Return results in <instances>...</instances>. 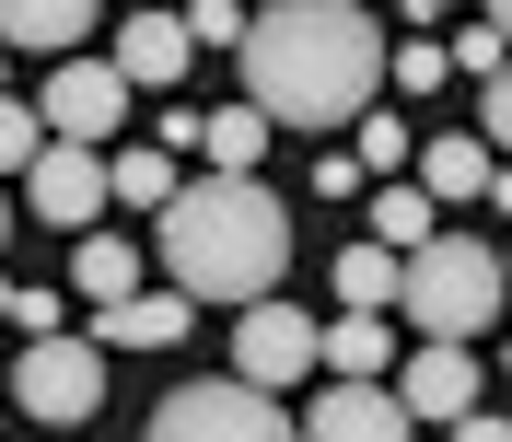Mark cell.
Wrapping results in <instances>:
<instances>
[{
    "label": "cell",
    "instance_id": "6da1fadb",
    "mask_svg": "<svg viewBox=\"0 0 512 442\" xmlns=\"http://www.w3.org/2000/svg\"><path fill=\"white\" fill-rule=\"evenodd\" d=\"M233 59H245V94L280 128H350L384 94V24L361 0H268Z\"/></svg>",
    "mask_w": 512,
    "mask_h": 442
},
{
    "label": "cell",
    "instance_id": "7a4b0ae2",
    "mask_svg": "<svg viewBox=\"0 0 512 442\" xmlns=\"http://www.w3.org/2000/svg\"><path fill=\"white\" fill-rule=\"evenodd\" d=\"M163 268H175L198 303H256V291L291 268L280 187H256V175H233V163L187 175V187L163 198Z\"/></svg>",
    "mask_w": 512,
    "mask_h": 442
},
{
    "label": "cell",
    "instance_id": "3957f363",
    "mask_svg": "<svg viewBox=\"0 0 512 442\" xmlns=\"http://www.w3.org/2000/svg\"><path fill=\"white\" fill-rule=\"evenodd\" d=\"M512 303V256L478 245V233H431L408 245V280H396V315L419 338H489V315Z\"/></svg>",
    "mask_w": 512,
    "mask_h": 442
},
{
    "label": "cell",
    "instance_id": "277c9868",
    "mask_svg": "<svg viewBox=\"0 0 512 442\" xmlns=\"http://www.w3.org/2000/svg\"><path fill=\"white\" fill-rule=\"evenodd\" d=\"M280 384L222 373V384H175L152 408V442H291V408H268Z\"/></svg>",
    "mask_w": 512,
    "mask_h": 442
},
{
    "label": "cell",
    "instance_id": "5b68a950",
    "mask_svg": "<svg viewBox=\"0 0 512 442\" xmlns=\"http://www.w3.org/2000/svg\"><path fill=\"white\" fill-rule=\"evenodd\" d=\"M12 408L47 419V431H82V419L105 408V338H24V361H12Z\"/></svg>",
    "mask_w": 512,
    "mask_h": 442
},
{
    "label": "cell",
    "instance_id": "8992f818",
    "mask_svg": "<svg viewBox=\"0 0 512 442\" xmlns=\"http://www.w3.org/2000/svg\"><path fill=\"white\" fill-rule=\"evenodd\" d=\"M24 198H35V221L94 233V210L117 198V152H105V140H47V152L24 163Z\"/></svg>",
    "mask_w": 512,
    "mask_h": 442
},
{
    "label": "cell",
    "instance_id": "52a82bcc",
    "mask_svg": "<svg viewBox=\"0 0 512 442\" xmlns=\"http://www.w3.org/2000/svg\"><path fill=\"white\" fill-rule=\"evenodd\" d=\"M233 373H256V384H303V373H326V326L256 291L245 326H233Z\"/></svg>",
    "mask_w": 512,
    "mask_h": 442
},
{
    "label": "cell",
    "instance_id": "ba28073f",
    "mask_svg": "<svg viewBox=\"0 0 512 442\" xmlns=\"http://www.w3.org/2000/svg\"><path fill=\"white\" fill-rule=\"evenodd\" d=\"M128 94H140V82H128L117 59H59L47 70V128H59V140H117Z\"/></svg>",
    "mask_w": 512,
    "mask_h": 442
},
{
    "label": "cell",
    "instance_id": "9c48e42d",
    "mask_svg": "<svg viewBox=\"0 0 512 442\" xmlns=\"http://www.w3.org/2000/svg\"><path fill=\"white\" fill-rule=\"evenodd\" d=\"M408 419H419V408H408L384 373H326V396L303 408V431H315V442H396Z\"/></svg>",
    "mask_w": 512,
    "mask_h": 442
},
{
    "label": "cell",
    "instance_id": "30bf717a",
    "mask_svg": "<svg viewBox=\"0 0 512 442\" xmlns=\"http://www.w3.org/2000/svg\"><path fill=\"white\" fill-rule=\"evenodd\" d=\"M198 59V24H175V12H152V0H128V24H117V70L140 82V94H163V82H187Z\"/></svg>",
    "mask_w": 512,
    "mask_h": 442
},
{
    "label": "cell",
    "instance_id": "8fae6325",
    "mask_svg": "<svg viewBox=\"0 0 512 442\" xmlns=\"http://www.w3.org/2000/svg\"><path fill=\"white\" fill-rule=\"evenodd\" d=\"M396 396H408L419 419H443V431H454V419L478 408V338H431L408 373H396Z\"/></svg>",
    "mask_w": 512,
    "mask_h": 442
},
{
    "label": "cell",
    "instance_id": "7c38bea8",
    "mask_svg": "<svg viewBox=\"0 0 512 442\" xmlns=\"http://www.w3.org/2000/svg\"><path fill=\"white\" fill-rule=\"evenodd\" d=\"M187 315H198L187 280H175V291H128V303H105V315H94V338H105V349H175V338H187Z\"/></svg>",
    "mask_w": 512,
    "mask_h": 442
},
{
    "label": "cell",
    "instance_id": "4fadbf2b",
    "mask_svg": "<svg viewBox=\"0 0 512 442\" xmlns=\"http://www.w3.org/2000/svg\"><path fill=\"white\" fill-rule=\"evenodd\" d=\"M419 187L443 198V210L489 198V140H478V128H431V140H419Z\"/></svg>",
    "mask_w": 512,
    "mask_h": 442
},
{
    "label": "cell",
    "instance_id": "5bb4252c",
    "mask_svg": "<svg viewBox=\"0 0 512 442\" xmlns=\"http://www.w3.org/2000/svg\"><path fill=\"white\" fill-rule=\"evenodd\" d=\"M0 35H12V47H47V59H70V47L94 35V0H0Z\"/></svg>",
    "mask_w": 512,
    "mask_h": 442
},
{
    "label": "cell",
    "instance_id": "9a60e30c",
    "mask_svg": "<svg viewBox=\"0 0 512 442\" xmlns=\"http://www.w3.org/2000/svg\"><path fill=\"white\" fill-rule=\"evenodd\" d=\"M268 128H280V117H268V105H210V117H198V163H233V175H256V152H268Z\"/></svg>",
    "mask_w": 512,
    "mask_h": 442
},
{
    "label": "cell",
    "instance_id": "2e32d148",
    "mask_svg": "<svg viewBox=\"0 0 512 442\" xmlns=\"http://www.w3.org/2000/svg\"><path fill=\"white\" fill-rule=\"evenodd\" d=\"M70 291H82V303H128V291H140V245H128V233H82Z\"/></svg>",
    "mask_w": 512,
    "mask_h": 442
},
{
    "label": "cell",
    "instance_id": "e0dca14e",
    "mask_svg": "<svg viewBox=\"0 0 512 442\" xmlns=\"http://www.w3.org/2000/svg\"><path fill=\"white\" fill-rule=\"evenodd\" d=\"M175 163H187L175 140H140V152H117V210H152V221H163V198L187 187Z\"/></svg>",
    "mask_w": 512,
    "mask_h": 442
},
{
    "label": "cell",
    "instance_id": "ac0fdd59",
    "mask_svg": "<svg viewBox=\"0 0 512 442\" xmlns=\"http://www.w3.org/2000/svg\"><path fill=\"white\" fill-rule=\"evenodd\" d=\"M373 233H384L396 256H408V245H431V233H443V198H431V187H396V175H384V187H373Z\"/></svg>",
    "mask_w": 512,
    "mask_h": 442
},
{
    "label": "cell",
    "instance_id": "d6986e66",
    "mask_svg": "<svg viewBox=\"0 0 512 442\" xmlns=\"http://www.w3.org/2000/svg\"><path fill=\"white\" fill-rule=\"evenodd\" d=\"M396 280H408V256L384 245V233H373V245H350V256H338V303H373V315H384V303H396Z\"/></svg>",
    "mask_w": 512,
    "mask_h": 442
},
{
    "label": "cell",
    "instance_id": "ffe728a7",
    "mask_svg": "<svg viewBox=\"0 0 512 442\" xmlns=\"http://www.w3.org/2000/svg\"><path fill=\"white\" fill-rule=\"evenodd\" d=\"M384 349H396V338H384V315H373V303H350V315L326 326V373H384Z\"/></svg>",
    "mask_w": 512,
    "mask_h": 442
},
{
    "label": "cell",
    "instance_id": "44dd1931",
    "mask_svg": "<svg viewBox=\"0 0 512 442\" xmlns=\"http://www.w3.org/2000/svg\"><path fill=\"white\" fill-rule=\"evenodd\" d=\"M384 70H396V94H443V82H454V47H431V35H396V47H384Z\"/></svg>",
    "mask_w": 512,
    "mask_h": 442
},
{
    "label": "cell",
    "instance_id": "7402d4cb",
    "mask_svg": "<svg viewBox=\"0 0 512 442\" xmlns=\"http://www.w3.org/2000/svg\"><path fill=\"white\" fill-rule=\"evenodd\" d=\"M47 140H59V128H47V105H12V94H0V175H24Z\"/></svg>",
    "mask_w": 512,
    "mask_h": 442
},
{
    "label": "cell",
    "instance_id": "603a6c76",
    "mask_svg": "<svg viewBox=\"0 0 512 442\" xmlns=\"http://www.w3.org/2000/svg\"><path fill=\"white\" fill-rule=\"evenodd\" d=\"M454 70L501 82V70H512V35H501V24H466V35H454Z\"/></svg>",
    "mask_w": 512,
    "mask_h": 442
},
{
    "label": "cell",
    "instance_id": "cb8c5ba5",
    "mask_svg": "<svg viewBox=\"0 0 512 442\" xmlns=\"http://www.w3.org/2000/svg\"><path fill=\"white\" fill-rule=\"evenodd\" d=\"M187 24H198V35H210V47H245V24H256V12H233V0H198Z\"/></svg>",
    "mask_w": 512,
    "mask_h": 442
},
{
    "label": "cell",
    "instance_id": "d4e9b609",
    "mask_svg": "<svg viewBox=\"0 0 512 442\" xmlns=\"http://www.w3.org/2000/svg\"><path fill=\"white\" fill-rule=\"evenodd\" d=\"M361 163H373V175H396V163H408V128L373 117V128H361Z\"/></svg>",
    "mask_w": 512,
    "mask_h": 442
},
{
    "label": "cell",
    "instance_id": "484cf974",
    "mask_svg": "<svg viewBox=\"0 0 512 442\" xmlns=\"http://www.w3.org/2000/svg\"><path fill=\"white\" fill-rule=\"evenodd\" d=\"M361 175H373L361 152H326V163H315V198H361Z\"/></svg>",
    "mask_w": 512,
    "mask_h": 442
},
{
    "label": "cell",
    "instance_id": "4316f807",
    "mask_svg": "<svg viewBox=\"0 0 512 442\" xmlns=\"http://www.w3.org/2000/svg\"><path fill=\"white\" fill-rule=\"evenodd\" d=\"M478 128H489V152H512V70L489 82V117H478Z\"/></svg>",
    "mask_w": 512,
    "mask_h": 442
},
{
    "label": "cell",
    "instance_id": "83f0119b",
    "mask_svg": "<svg viewBox=\"0 0 512 442\" xmlns=\"http://www.w3.org/2000/svg\"><path fill=\"white\" fill-rule=\"evenodd\" d=\"M454 442H512V408H466V419H454Z\"/></svg>",
    "mask_w": 512,
    "mask_h": 442
},
{
    "label": "cell",
    "instance_id": "f1b7e54d",
    "mask_svg": "<svg viewBox=\"0 0 512 442\" xmlns=\"http://www.w3.org/2000/svg\"><path fill=\"white\" fill-rule=\"evenodd\" d=\"M489 210H501V221H512V152H501V163H489Z\"/></svg>",
    "mask_w": 512,
    "mask_h": 442
},
{
    "label": "cell",
    "instance_id": "f546056e",
    "mask_svg": "<svg viewBox=\"0 0 512 442\" xmlns=\"http://www.w3.org/2000/svg\"><path fill=\"white\" fill-rule=\"evenodd\" d=\"M408 12H419V24H443V12H466V0H408Z\"/></svg>",
    "mask_w": 512,
    "mask_h": 442
},
{
    "label": "cell",
    "instance_id": "4dcf8cb0",
    "mask_svg": "<svg viewBox=\"0 0 512 442\" xmlns=\"http://www.w3.org/2000/svg\"><path fill=\"white\" fill-rule=\"evenodd\" d=\"M0 94H12V35H0Z\"/></svg>",
    "mask_w": 512,
    "mask_h": 442
},
{
    "label": "cell",
    "instance_id": "1f68e13d",
    "mask_svg": "<svg viewBox=\"0 0 512 442\" xmlns=\"http://www.w3.org/2000/svg\"><path fill=\"white\" fill-rule=\"evenodd\" d=\"M12 303H24V291H12V280H0V326H12Z\"/></svg>",
    "mask_w": 512,
    "mask_h": 442
},
{
    "label": "cell",
    "instance_id": "d6a6232c",
    "mask_svg": "<svg viewBox=\"0 0 512 442\" xmlns=\"http://www.w3.org/2000/svg\"><path fill=\"white\" fill-rule=\"evenodd\" d=\"M489 24H501V35H512V0H489Z\"/></svg>",
    "mask_w": 512,
    "mask_h": 442
},
{
    "label": "cell",
    "instance_id": "836d02e7",
    "mask_svg": "<svg viewBox=\"0 0 512 442\" xmlns=\"http://www.w3.org/2000/svg\"><path fill=\"white\" fill-rule=\"evenodd\" d=\"M0 245H12V198H0Z\"/></svg>",
    "mask_w": 512,
    "mask_h": 442
},
{
    "label": "cell",
    "instance_id": "e575fe53",
    "mask_svg": "<svg viewBox=\"0 0 512 442\" xmlns=\"http://www.w3.org/2000/svg\"><path fill=\"white\" fill-rule=\"evenodd\" d=\"M0 396H12V373H0Z\"/></svg>",
    "mask_w": 512,
    "mask_h": 442
},
{
    "label": "cell",
    "instance_id": "d590c367",
    "mask_svg": "<svg viewBox=\"0 0 512 442\" xmlns=\"http://www.w3.org/2000/svg\"><path fill=\"white\" fill-rule=\"evenodd\" d=\"M501 373H512V349H501Z\"/></svg>",
    "mask_w": 512,
    "mask_h": 442
},
{
    "label": "cell",
    "instance_id": "8d00e7d4",
    "mask_svg": "<svg viewBox=\"0 0 512 442\" xmlns=\"http://www.w3.org/2000/svg\"><path fill=\"white\" fill-rule=\"evenodd\" d=\"M501 256H512V245H501Z\"/></svg>",
    "mask_w": 512,
    "mask_h": 442
}]
</instances>
